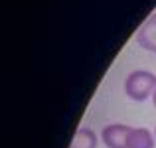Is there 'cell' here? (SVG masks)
Instances as JSON below:
<instances>
[{
  "mask_svg": "<svg viewBox=\"0 0 156 148\" xmlns=\"http://www.w3.org/2000/svg\"><path fill=\"white\" fill-rule=\"evenodd\" d=\"M156 91V75L146 69H136L130 71L129 77L125 79V93L133 101H146L152 97Z\"/></svg>",
  "mask_w": 156,
  "mask_h": 148,
  "instance_id": "1",
  "label": "cell"
},
{
  "mask_svg": "<svg viewBox=\"0 0 156 148\" xmlns=\"http://www.w3.org/2000/svg\"><path fill=\"white\" fill-rule=\"evenodd\" d=\"M130 129H133V126L121 125V122L107 125V126H103V130H101V142H103L107 148H126Z\"/></svg>",
  "mask_w": 156,
  "mask_h": 148,
  "instance_id": "2",
  "label": "cell"
},
{
  "mask_svg": "<svg viewBox=\"0 0 156 148\" xmlns=\"http://www.w3.org/2000/svg\"><path fill=\"white\" fill-rule=\"evenodd\" d=\"M136 44L146 51L156 53V14L150 16L136 32Z\"/></svg>",
  "mask_w": 156,
  "mask_h": 148,
  "instance_id": "3",
  "label": "cell"
},
{
  "mask_svg": "<svg viewBox=\"0 0 156 148\" xmlns=\"http://www.w3.org/2000/svg\"><path fill=\"white\" fill-rule=\"evenodd\" d=\"M156 146V138L144 126H133L129 132V142L126 148H154Z\"/></svg>",
  "mask_w": 156,
  "mask_h": 148,
  "instance_id": "4",
  "label": "cell"
},
{
  "mask_svg": "<svg viewBox=\"0 0 156 148\" xmlns=\"http://www.w3.org/2000/svg\"><path fill=\"white\" fill-rule=\"evenodd\" d=\"M97 146H99V136L89 126L77 129L75 136H73L71 144H69V148H97Z\"/></svg>",
  "mask_w": 156,
  "mask_h": 148,
  "instance_id": "5",
  "label": "cell"
},
{
  "mask_svg": "<svg viewBox=\"0 0 156 148\" xmlns=\"http://www.w3.org/2000/svg\"><path fill=\"white\" fill-rule=\"evenodd\" d=\"M152 105L156 107V91H154V95H152Z\"/></svg>",
  "mask_w": 156,
  "mask_h": 148,
  "instance_id": "6",
  "label": "cell"
},
{
  "mask_svg": "<svg viewBox=\"0 0 156 148\" xmlns=\"http://www.w3.org/2000/svg\"><path fill=\"white\" fill-rule=\"evenodd\" d=\"M154 138H156V126H154Z\"/></svg>",
  "mask_w": 156,
  "mask_h": 148,
  "instance_id": "7",
  "label": "cell"
}]
</instances>
